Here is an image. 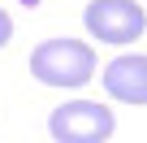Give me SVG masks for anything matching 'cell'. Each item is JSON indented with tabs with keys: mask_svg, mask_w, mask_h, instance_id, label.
<instances>
[{
	"mask_svg": "<svg viewBox=\"0 0 147 143\" xmlns=\"http://www.w3.org/2000/svg\"><path fill=\"white\" fill-rule=\"evenodd\" d=\"M82 26L91 30V39L125 48V43H134L147 30V13L134 0H91L82 9Z\"/></svg>",
	"mask_w": 147,
	"mask_h": 143,
	"instance_id": "cell-3",
	"label": "cell"
},
{
	"mask_svg": "<svg viewBox=\"0 0 147 143\" xmlns=\"http://www.w3.org/2000/svg\"><path fill=\"white\" fill-rule=\"evenodd\" d=\"M9 39H13V18H9L5 9H0V48H5Z\"/></svg>",
	"mask_w": 147,
	"mask_h": 143,
	"instance_id": "cell-5",
	"label": "cell"
},
{
	"mask_svg": "<svg viewBox=\"0 0 147 143\" xmlns=\"http://www.w3.org/2000/svg\"><path fill=\"white\" fill-rule=\"evenodd\" d=\"M117 130V117L108 104H95V100H69L61 108H52L48 117V134L56 143H104L113 139Z\"/></svg>",
	"mask_w": 147,
	"mask_h": 143,
	"instance_id": "cell-2",
	"label": "cell"
},
{
	"mask_svg": "<svg viewBox=\"0 0 147 143\" xmlns=\"http://www.w3.org/2000/svg\"><path fill=\"white\" fill-rule=\"evenodd\" d=\"M104 91L125 104H147V56H113L104 65Z\"/></svg>",
	"mask_w": 147,
	"mask_h": 143,
	"instance_id": "cell-4",
	"label": "cell"
},
{
	"mask_svg": "<svg viewBox=\"0 0 147 143\" xmlns=\"http://www.w3.org/2000/svg\"><path fill=\"white\" fill-rule=\"evenodd\" d=\"M30 74L43 87H65L78 91L95 78V52L82 39H43L30 52Z\"/></svg>",
	"mask_w": 147,
	"mask_h": 143,
	"instance_id": "cell-1",
	"label": "cell"
}]
</instances>
